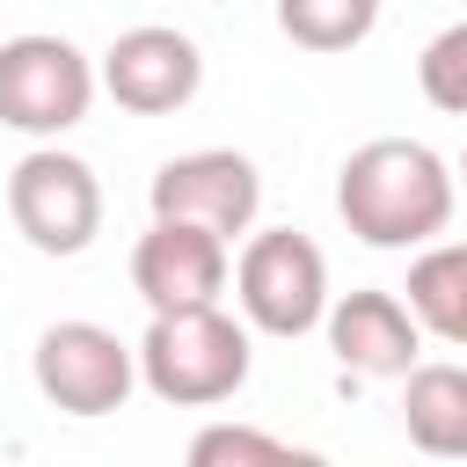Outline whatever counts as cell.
Returning a JSON list of instances; mask_svg holds the SVG:
<instances>
[{
    "label": "cell",
    "mask_w": 467,
    "mask_h": 467,
    "mask_svg": "<svg viewBox=\"0 0 467 467\" xmlns=\"http://www.w3.org/2000/svg\"><path fill=\"white\" fill-rule=\"evenodd\" d=\"M452 175H460V190H467V153H460V168H452Z\"/></svg>",
    "instance_id": "2e32d148"
},
{
    "label": "cell",
    "mask_w": 467,
    "mask_h": 467,
    "mask_svg": "<svg viewBox=\"0 0 467 467\" xmlns=\"http://www.w3.org/2000/svg\"><path fill=\"white\" fill-rule=\"evenodd\" d=\"M7 219L36 255H88L102 234V182L66 146H29L7 175Z\"/></svg>",
    "instance_id": "5b68a950"
},
{
    "label": "cell",
    "mask_w": 467,
    "mask_h": 467,
    "mask_svg": "<svg viewBox=\"0 0 467 467\" xmlns=\"http://www.w3.org/2000/svg\"><path fill=\"white\" fill-rule=\"evenodd\" d=\"M146 204H153V219H197V226H212V234L234 241L263 212V175L234 146H197V153H175V161L153 168Z\"/></svg>",
    "instance_id": "52a82bcc"
},
{
    "label": "cell",
    "mask_w": 467,
    "mask_h": 467,
    "mask_svg": "<svg viewBox=\"0 0 467 467\" xmlns=\"http://www.w3.org/2000/svg\"><path fill=\"white\" fill-rule=\"evenodd\" d=\"M234 299H241V321L255 336H314L328 321V255L292 234V226H248L241 255H234Z\"/></svg>",
    "instance_id": "3957f363"
},
{
    "label": "cell",
    "mask_w": 467,
    "mask_h": 467,
    "mask_svg": "<svg viewBox=\"0 0 467 467\" xmlns=\"http://www.w3.org/2000/svg\"><path fill=\"white\" fill-rule=\"evenodd\" d=\"M409 306L423 321V336L467 350V241H431L416 263H409Z\"/></svg>",
    "instance_id": "7c38bea8"
},
{
    "label": "cell",
    "mask_w": 467,
    "mask_h": 467,
    "mask_svg": "<svg viewBox=\"0 0 467 467\" xmlns=\"http://www.w3.org/2000/svg\"><path fill=\"white\" fill-rule=\"evenodd\" d=\"M95 73H102V95L117 109H131V117H175L204 88V51L182 29H168V22H139V29H124L102 51Z\"/></svg>",
    "instance_id": "9c48e42d"
},
{
    "label": "cell",
    "mask_w": 467,
    "mask_h": 467,
    "mask_svg": "<svg viewBox=\"0 0 467 467\" xmlns=\"http://www.w3.org/2000/svg\"><path fill=\"white\" fill-rule=\"evenodd\" d=\"M226 277H234V241L197 219H153L131 248V292L146 299V314L219 306Z\"/></svg>",
    "instance_id": "ba28073f"
},
{
    "label": "cell",
    "mask_w": 467,
    "mask_h": 467,
    "mask_svg": "<svg viewBox=\"0 0 467 467\" xmlns=\"http://www.w3.org/2000/svg\"><path fill=\"white\" fill-rule=\"evenodd\" d=\"M277 29L299 51H358L379 29V0H277Z\"/></svg>",
    "instance_id": "4fadbf2b"
},
{
    "label": "cell",
    "mask_w": 467,
    "mask_h": 467,
    "mask_svg": "<svg viewBox=\"0 0 467 467\" xmlns=\"http://www.w3.org/2000/svg\"><path fill=\"white\" fill-rule=\"evenodd\" d=\"M336 212L365 248H431L460 212V175L423 139H365L336 168Z\"/></svg>",
    "instance_id": "6da1fadb"
},
{
    "label": "cell",
    "mask_w": 467,
    "mask_h": 467,
    "mask_svg": "<svg viewBox=\"0 0 467 467\" xmlns=\"http://www.w3.org/2000/svg\"><path fill=\"white\" fill-rule=\"evenodd\" d=\"M401 431L431 460H467V365L452 358H416L401 372Z\"/></svg>",
    "instance_id": "8fae6325"
},
{
    "label": "cell",
    "mask_w": 467,
    "mask_h": 467,
    "mask_svg": "<svg viewBox=\"0 0 467 467\" xmlns=\"http://www.w3.org/2000/svg\"><path fill=\"white\" fill-rule=\"evenodd\" d=\"M416 88H423V102H431V109L467 117V15H460V22H445V29L423 44V58H416Z\"/></svg>",
    "instance_id": "9a60e30c"
},
{
    "label": "cell",
    "mask_w": 467,
    "mask_h": 467,
    "mask_svg": "<svg viewBox=\"0 0 467 467\" xmlns=\"http://www.w3.org/2000/svg\"><path fill=\"white\" fill-rule=\"evenodd\" d=\"M95 95H102V73L73 36L22 29V36L0 44V124L7 131L58 139L95 109Z\"/></svg>",
    "instance_id": "277c9868"
},
{
    "label": "cell",
    "mask_w": 467,
    "mask_h": 467,
    "mask_svg": "<svg viewBox=\"0 0 467 467\" xmlns=\"http://www.w3.org/2000/svg\"><path fill=\"white\" fill-rule=\"evenodd\" d=\"M321 328H328L336 365H343V372H365V379H401V372L416 365V350H423L416 306H409L401 292H379V285L328 299V321H321Z\"/></svg>",
    "instance_id": "30bf717a"
},
{
    "label": "cell",
    "mask_w": 467,
    "mask_h": 467,
    "mask_svg": "<svg viewBox=\"0 0 467 467\" xmlns=\"http://www.w3.org/2000/svg\"><path fill=\"white\" fill-rule=\"evenodd\" d=\"M29 372H36V394L58 409V416H117L139 387V343H124L117 328L102 321H51L29 350Z\"/></svg>",
    "instance_id": "8992f818"
},
{
    "label": "cell",
    "mask_w": 467,
    "mask_h": 467,
    "mask_svg": "<svg viewBox=\"0 0 467 467\" xmlns=\"http://www.w3.org/2000/svg\"><path fill=\"white\" fill-rule=\"evenodd\" d=\"M190 460H197V467H292V460H314V452L292 445V438L248 431V423H204V431L190 438Z\"/></svg>",
    "instance_id": "5bb4252c"
},
{
    "label": "cell",
    "mask_w": 467,
    "mask_h": 467,
    "mask_svg": "<svg viewBox=\"0 0 467 467\" xmlns=\"http://www.w3.org/2000/svg\"><path fill=\"white\" fill-rule=\"evenodd\" d=\"M248 321H234L226 306H182V314H153L139 336V387L168 409H219L248 387Z\"/></svg>",
    "instance_id": "7a4b0ae2"
}]
</instances>
